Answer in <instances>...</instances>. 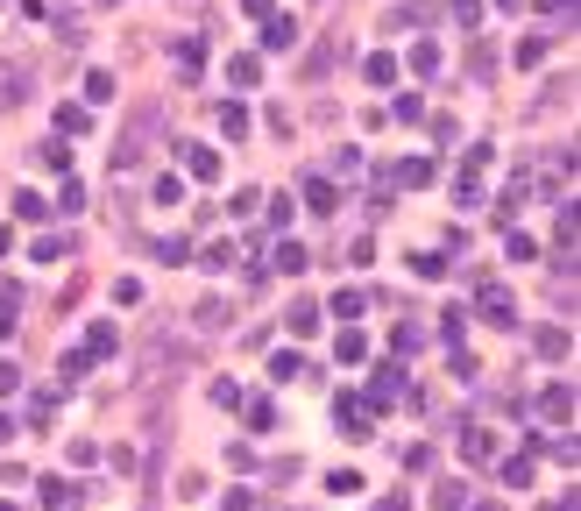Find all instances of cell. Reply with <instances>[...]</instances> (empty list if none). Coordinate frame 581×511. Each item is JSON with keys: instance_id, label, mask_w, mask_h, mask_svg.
Instances as JSON below:
<instances>
[{"instance_id": "e575fe53", "label": "cell", "mask_w": 581, "mask_h": 511, "mask_svg": "<svg viewBox=\"0 0 581 511\" xmlns=\"http://www.w3.org/2000/svg\"><path fill=\"white\" fill-rule=\"evenodd\" d=\"M0 511H7V505H0Z\"/></svg>"}, {"instance_id": "7a4b0ae2", "label": "cell", "mask_w": 581, "mask_h": 511, "mask_svg": "<svg viewBox=\"0 0 581 511\" xmlns=\"http://www.w3.org/2000/svg\"><path fill=\"white\" fill-rule=\"evenodd\" d=\"M298 43V21L290 14H263V50H290Z\"/></svg>"}, {"instance_id": "7c38bea8", "label": "cell", "mask_w": 581, "mask_h": 511, "mask_svg": "<svg viewBox=\"0 0 581 511\" xmlns=\"http://www.w3.org/2000/svg\"><path fill=\"white\" fill-rule=\"evenodd\" d=\"M50 412H57V398H50V391H36V398H29V426L43 433V426H50Z\"/></svg>"}, {"instance_id": "7402d4cb", "label": "cell", "mask_w": 581, "mask_h": 511, "mask_svg": "<svg viewBox=\"0 0 581 511\" xmlns=\"http://www.w3.org/2000/svg\"><path fill=\"white\" fill-rule=\"evenodd\" d=\"M411 270H418V277H447V256H433V249H425V256H411Z\"/></svg>"}, {"instance_id": "83f0119b", "label": "cell", "mask_w": 581, "mask_h": 511, "mask_svg": "<svg viewBox=\"0 0 581 511\" xmlns=\"http://www.w3.org/2000/svg\"><path fill=\"white\" fill-rule=\"evenodd\" d=\"M454 21H461V29H476V21H483V0H454Z\"/></svg>"}, {"instance_id": "d4e9b609", "label": "cell", "mask_w": 581, "mask_h": 511, "mask_svg": "<svg viewBox=\"0 0 581 511\" xmlns=\"http://www.w3.org/2000/svg\"><path fill=\"white\" fill-rule=\"evenodd\" d=\"M397 79V57H369V86H390Z\"/></svg>"}, {"instance_id": "2e32d148", "label": "cell", "mask_w": 581, "mask_h": 511, "mask_svg": "<svg viewBox=\"0 0 581 511\" xmlns=\"http://www.w3.org/2000/svg\"><path fill=\"white\" fill-rule=\"evenodd\" d=\"M326 490H333V498H355V490H362V476H355V469H333V476H326Z\"/></svg>"}, {"instance_id": "4fadbf2b", "label": "cell", "mask_w": 581, "mask_h": 511, "mask_svg": "<svg viewBox=\"0 0 581 511\" xmlns=\"http://www.w3.org/2000/svg\"><path fill=\"white\" fill-rule=\"evenodd\" d=\"M57 256H72V242H64V234H43V242H36V263H57Z\"/></svg>"}, {"instance_id": "ffe728a7", "label": "cell", "mask_w": 581, "mask_h": 511, "mask_svg": "<svg viewBox=\"0 0 581 511\" xmlns=\"http://www.w3.org/2000/svg\"><path fill=\"white\" fill-rule=\"evenodd\" d=\"M256 72H263L256 57H234V64H227V79H234V86H256Z\"/></svg>"}, {"instance_id": "1f68e13d", "label": "cell", "mask_w": 581, "mask_h": 511, "mask_svg": "<svg viewBox=\"0 0 581 511\" xmlns=\"http://www.w3.org/2000/svg\"><path fill=\"white\" fill-rule=\"evenodd\" d=\"M7 433H14V419H7V412H0V440H7Z\"/></svg>"}, {"instance_id": "44dd1931", "label": "cell", "mask_w": 581, "mask_h": 511, "mask_svg": "<svg viewBox=\"0 0 581 511\" xmlns=\"http://www.w3.org/2000/svg\"><path fill=\"white\" fill-rule=\"evenodd\" d=\"M57 128L64 135H86V106H57Z\"/></svg>"}, {"instance_id": "8992f818", "label": "cell", "mask_w": 581, "mask_h": 511, "mask_svg": "<svg viewBox=\"0 0 581 511\" xmlns=\"http://www.w3.org/2000/svg\"><path fill=\"white\" fill-rule=\"evenodd\" d=\"M220 128H227V142H241V135H248V106H220Z\"/></svg>"}, {"instance_id": "5bb4252c", "label": "cell", "mask_w": 581, "mask_h": 511, "mask_svg": "<svg viewBox=\"0 0 581 511\" xmlns=\"http://www.w3.org/2000/svg\"><path fill=\"white\" fill-rule=\"evenodd\" d=\"M149 256H156V263H171V270H178V263H185V256H192V249H185V242H178V234H171V242H156V249H149Z\"/></svg>"}, {"instance_id": "d6986e66", "label": "cell", "mask_w": 581, "mask_h": 511, "mask_svg": "<svg viewBox=\"0 0 581 511\" xmlns=\"http://www.w3.org/2000/svg\"><path fill=\"white\" fill-rule=\"evenodd\" d=\"M397 391H404V377H390V370H383V377H376V391H369V405H390Z\"/></svg>"}, {"instance_id": "9a60e30c", "label": "cell", "mask_w": 581, "mask_h": 511, "mask_svg": "<svg viewBox=\"0 0 581 511\" xmlns=\"http://www.w3.org/2000/svg\"><path fill=\"white\" fill-rule=\"evenodd\" d=\"M539 355H546V362H560V355H568V334H560V327H546V334H539Z\"/></svg>"}, {"instance_id": "277c9868", "label": "cell", "mask_w": 581, "mask_h": 511, "mask_svg": "<svg viewBox=\"0 0 581 511\" xmlns=\"http://www.w3.org/2000/svg\"><path fill=\"white\" fill-rule=\"evenodd\" d=\"M178 157H185V171H192V178H220V157H213V149H192V142H178Z\"/></svg>"}, {"instance_id": "f1b7e54d", "label": "cell", "mask_w": 581, "mask_h": 511, "mask_svg": "<svg viewBox=\"0 0 581 511\" xmlns=\"http://www.w3.org/2000/svg\"><path fill=\"white\" fill-rule=\"evenodd\" d=\"M241 14H256V21H263V14H277V0H241Z\"/></svg>"}, {"instance_id": "ac0fdd59", "label": "cell", "mask_w": 581, "mask_h": 511, "mask_svg": "<svg viewBox=\"0 0 581 511\" xmlns=\"http://www.w3.org/2000/svg\"><path fill=\"white\" fill-rule=\"evenodd\" d=\"M270 377H277V384H298V377H305V362H298V355H277V362H270Z\"/></svg>"}, {"instance_id": "e0dca14e", "label": "cell", "mask_w": 581, "mask_h": 511, "mask_svg": "<svg viewBox=\"0 0 581 511\" xmlns=\"http://www.w3.org/2000/svg\"><path fill=\"white\" fill-rule=\"evenodd\" d=\"M312 327H319V306H305V299H298V306H290V334H312Z\"/></svg>"}, {"instance_id": "484cf974", "label": "cell", "mask_w": 581, "mask_h": 511, "mask_svg": "<svg viewBox=\"0 0 581 511\" xmlns=\"http://www.w3.org/2000/svg\"><path fill=\"white\" fill-rule=\"evenodd\" d=\"M86 100H114V72H93L86 79Z\"/></svg>"}, {"instance_id": "30bf717a", "label": "cell", "mask_w": 581, "mask_h": 511, "mask_svg": "<svg viewBox=\"0 0 581 511\" xmlns=\"http://www.w3.org/2000/svg\"><path fill=\"white\" fill-rule=\"evenodd\" d=\"M29 100V79H21V72H7V79H0V106H21Z\"/></svg>"}, {"instance_id": "5b68a950", "label": "cell", "mask_w": 581, "mask_h": 511, "mask_svg": "<svg viewBox=\"0 0 581 511\" xmlns=\"http://www.w3.org/2000/svg\"><path fill=\"white\" fill-rule=\"evenodd\" d=\"M461 455H468V462H489V455H496V433L468 426V433H461Z\"/></svg>"}, {"instance_id": "ba28073f", "label": "cell", "mask_w": 581, "mask_h": 511, "mask_svg": "<svg viewBox=\"0 0 581 511\" xmlns=\"http://www.w3.org/2000/svg\"><path fill=\"white\" fill-rule=\"evenodd\" d=\"M333 412L348 419V433H369V426H362V419H369V405H362V398H333Z\"/></svg>"}, {"instance_id": "f546056e", "label": "cell", "mask_w": 581, "mask_h": 511, "mask_svg": "<svg viewBox=\"0 0 581 511\" xmlns=\"http://www.w3.org/2000/svg\"><path fill=\"white\" fill-rule=\"evenodd\" d=\"M14 384H21V370H14V362H0V398H7Z\"/></svg>"}, {"instance_id": "4dcf8cb0", "label": "cell", "mask_w": 581, "mask_h": 511, "mask_svg": "<svg viewBox=\"0 0 581 511\" xmlns=\"http://www.w3.org/2000/svg\"><path fill=\"white\" fill-rule=\"evenodd\" d=\"M539 7H546V14H553V21H560V14H568V21H575V0H539Z\"/></svg>"}, {"instance_id": "d6a6232c", "label": "cell", "mask_w": 581, "mask_h": 511, "mask_svg": "<svg viewBox=\"0 0 581 511\" xmlns=\"http://www.w3.org/2000/svg\"><path fill=\"white\" fill-rule=\"evenodd\" d=\"M546 511H575V490H568V505H546Z\"/></svg>"}, {"instance_id": "3957f363", "label": "cell", "mask_w": 581, "mask_h": 511, "mask_svg": "<svg viewBox=\"0 0 581 511\" xmlns=\"http://www.w3.org/2000/svg\"><path fill=\"white\" fill-rule=\"evenodd\" d=\"M483 319H496V327H510V319H518V306H510V292H503V285H483Z\"/></svg>"}, {"instance_id": "4316f807", "label": "cell", "mask_w": 581, "mask_h": 511, "mask_svg": "<svg viewBox=\"0 0 581 511\" xmlns=\"http://www.w3.org/2000/svg\"><path fill=\"white\" fill-rule=\"evenodd\" d=\"M14 213H21V220H43V213H50V206L36 200V192H14Z\"/></svg>"}, {"instance_id": "8fae6325", "label": "cell", "mask_w": 581, "mask_h": 511, "mask_svg": "<svg viewBox=\"0 0 581 511\" xmlns=\"http://www.w3.org/2000/svg\"><path fill=\"white\" fill-rule=\"evenodd\" d=\"M305 263H312V256H305V249H298V242H277V270H290V277H298V270H305Z\"/></svg>"}, {"instance_id": "cb8c5ba5", "label": "cell", "mask_w": 581, "mask_h": 511, "mask_svg": "<svg viewBox=\"0 0 581 511\" xmlns=\"http://www.w3.org/2000/svg\"><path fill=\"white\" fill-rule=\"evenodd\" d=\"M433 505H440V511H461L468 498H461V483H440V490H433Z\"/></svg>"}, {"instance_id": "603a6c76", "label": "cell", "mask_w": 581, "mask_h": 511, "mask_svg": "<svg viewBox=\"0 0 581 511\" xmlns=\"http://www.w3.org/2000/svg\"><path fill=\"white\" fill-rule=\"evenodd\" d=\"M86 370H93V355H64V362H57V377H64V384H79Z\"/></svg>"}, {"instance_id": "6da1fadb", "label": "cell", "mask_w": 581, "mask_h": 511, "mask_svg": "<svg viewBox=\"0 0 581 511\" xmlns=\"http://www.w3.org/2000/svg\"><path fill=\"white\" fill-rule=\"evenodd\" d=\"M539 412H546L553 426H575V391H568V384H546V398H539Z\"/></svg>"}, {"instance_id": "9c48e42d", "label": "cell", "mask_w": 581, "mask_h": 511, "mask_svg": "<svg viewBox=\"0 0 581 511\" xmlns=\"http://www.w3.org/2000/svg\"><path fill=\"white\" fill-rule=\"evenodd\" d=\"M411 72L433 79V72H440V43H418V50H411Z\"/></svg>"}, {"instance_id": "836d02e7", "label": "cell", "mask_w": 581, "mask_h": 511, "mask_svg": "<svg viewBox=\"0 0 581 511\" xmlns=\"http://www.w3.org/2000/svg\"><path fill=\"white\" fill-rule=\"evenodd\" d=\"M496 7H518V0H496Z\"/></svg>"}, {"instance_id": "52a82bcc", "label": "cell", "mask_w": 581, "mask_h": 511, "mask_svg": "<svg viewBox=\"0 0 581 511\" xmlns=\"http://www.w3.org/2000/svg\"><path fill=\"white\" fill-rule=\"evenodd\" d=\"M305 206H312V213H333L341 200H333V185H326V178H312V185H305Z\"/></svg>"}]
</instances>
